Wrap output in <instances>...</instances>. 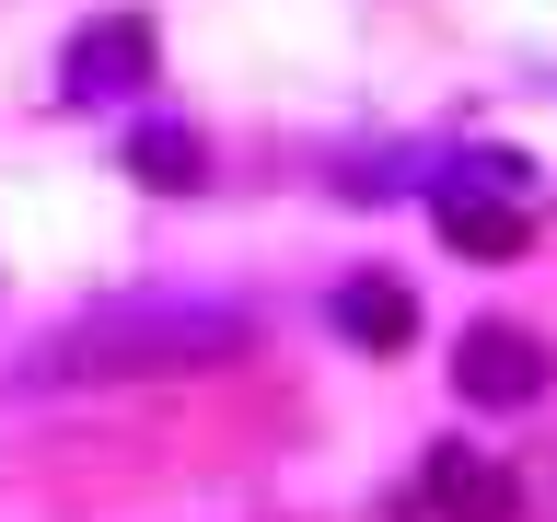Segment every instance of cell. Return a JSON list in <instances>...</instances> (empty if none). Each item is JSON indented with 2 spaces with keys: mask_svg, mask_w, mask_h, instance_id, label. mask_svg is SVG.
<instances>
[{
  "mask_svg": "<svg viewBox=\"0 0 557 522\" xmlns=\"http://www.w3.org/2000/svg\"><path fill=\"white\" fill-rule=\"evenodd\" d=\"M244 313L221 302H94L24 360V383H151V372H221L244 360Z\"/></svg>",
  "mask_w": 557,
  "mask_h": 522,
  "instance_id": "obj_1",
  "label": "cell"
},
{
  "mask_svg": "<svg viewBox=\"0 0 557 522\" xmlns=\"http://www.w3.org/2000/svg\"><path fill=\"white\" fill-rule=\"evenodd\" d=\"M430 221H442V244H465V256H522V244H534V163H522V151H465V163L442 174Z\"/></svg>",
  "mask_w": 557,
  "mask_h": 522,
  "instance_id": "obj_2",
  "label": "cell"
},
{
  "mask_svg": "<svg viewBox=\"0 0 557 522\" xmlns=\"http://www.w3.org/2000/svg\"><path fill=\"white\" fill-rule=\"evenodd\" d=\"M453 383H465V407H534V395H546V337L511 325V313H487V325H465V348H453Z\"/></svg>",
  "mask_w": 557,
  "mask_h": 522,
  "instance_id": "obj_3",
  "label": "cell"
},
{
  "mask_svg": "<svg viewBox=\"0 0 557 522\" xmlns=\"http://www.w3.org/2000/svg\"><path fill=\"white\" fill-rule=\"evenodd\" d=\"M151 70H163V35L139 24V12H104V24H82V35H70L59 82H70V104H116V94H139Z\"/></svg>",
  "mask_w": 557,
  "mask_h": 522,
  "instance_id": "obj_4",
  "label": "cell"
},
{
  "mask_svg": "<svg viewBox=\"0 0 557 522\" xmlns=\"http://www.w3.org/2000/svg\"><path fill=\"white\" fill-rule=\"evenodd\" d=\"M430 511L442 522H511V476H499V464H487V452H465V442H442L430 452Z\"/></svg>",
  "mask_w": 557,
  "mask_h": 522,
  "instance_id": "obj_5",
  "label": "cell"
},
{
  "mask_svg": "<svg viewBox=\"0 0 557 522\" xmlns=\"http://www.w3.org/2000/svg\"><path fill=\"white\" fill-rule=\"evenodd\" d=\"M325 313H337V337H348V348H407V337H418V302L395 290V278H348Z\"/></svg>",
  "mask_w": 557,
  "mask_h": 522,
  "instance_id": "obj_6",
  "label": "cell"
},
{
  "mask_svg": "<svg viewBox=\"0 0 557 522\" xmlns=\"http://www.w3.org/2000/svg\"><path fill=\"white\" fill-rule=\"evenodd\" d=\"M128 174L163 186V198H186V186H209V139L174 128V116H151V128H128Z\"/></svg>",
  "mask_w": 557,
  "mask_h": 522,
  "instance_id": "obj_7",
  "label": "cell"
}]
</instances>
